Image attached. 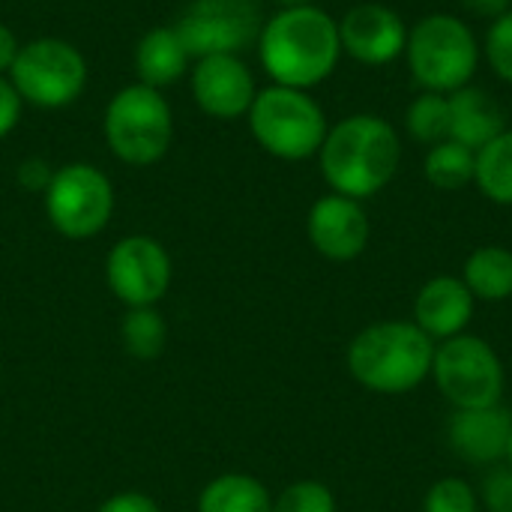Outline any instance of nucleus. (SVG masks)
Listing matches in <instances>:
<instances>
[{
  "label": "nucleus",
  "instance_id": "f3484780",
  "mask_svg": "<svg viewBox=\"0 0 512 512\" xmlns=\"http://www.w3.org/2000/svg\"><path fill=\"white\" fill-rule=\"evenodd\" d=\"M132 69H135L138 84H147L165 93V87L189 75L192 54L186 51L174 24H156L147 33H141V39L135 42Z\"/></svg>",
  "mask_w": 512,
  "mask_h": 512
},
{
  "label": "nucleus",
  "instance_id": "72a5a7b5",
  "mask_svg": "<svg viewBox=\"0 0 512 512\" xmlns=\"http://www.w3.org/2000/svg\"><path fill=\"white\" fill-rule=\"evenodd\" d=\"M279 9H297V6H315V0H273Z\"/></svg>",
  "mask_w": 512,
  "mask_h": 512
},
{
  "label": "nucleus",
  "instance_id": "ddd939ff",
  "mask_svg": "<svg viewBox=\"0 0 512 512\" xmlns=\"http://www.w3.org/2000/svg\"><path fill=\"white\" fill-rule=\"evenodd\" d=\"M306 234L312 249L336 264L354 261L366 252L372 225L360 201L348 195H321L306 216Z\"/></svg>",
  "mask_w": 512,
  "mask_h": 512
},
{
  "label": "nucleus",
  "instance_id": "20e7f679",
  "mask_svg": "<svg viewBox=\"0 0 512 512\" xmlns=\"http://www.w3.org/2000/svg\"><path fill=\"white\" fill-rule=\"evenodd\" d=\"M102 135L117 162L150 168L162 162L174 144V108L162 90L132 81L108 99Z\"/></svg>",
  "mask_w": 512,
  "mask_h": 512
},
{
  "label": "nucleus",
  "instance_id": "393cba45",
  "mask_svg": "<svg viewBox=\"0 0 512 512\" xmlns=\"http://www.w3.org/2000/svg\"><path fill=\"white\" fill-rule=\"evenodd\" d=\"M423 512H480V495L462 477H441L426 489Z\"/></svg>",
  "mask_w": 512,
  "mask_h": 512
},
{
  "label": "nucleus",
  "instance_id": "f03ea898",
  "mask_svg": "<svg viewBox=\"0 0 512 512\" xmlns=\"http://www.w3.org/2000/svg\"><path fill=\"white\" fill-rule=\"evenodd\" d=\"M402 162V141L390 120L378 114H354L327 129L318 165L336 195L354 201L387 189Z\"/></svg>",
  "mask_w": 512,
  "mask_h": 512
},
{
  "label": "nucleus",
  "instance_id": "4be33fe9",
  "mask_svg": "<svg viewBox=\"0 0 512 512\" xmlns=\"http://www.w3.org/2000/svg\"><path fill=\"white\" fill-rule=\"evenodd\" d=\"M426 180L441 189V192H459L468 183H474V171H477V153L468 150L465 144L447 138L435 147H429L426 156Z\"/></svg>",
  "mask_w": 512,
  "mask_h": 512
},
{
  "label": "nucleus",
  "instance_id": "2f4dec72",
  "mask_svg": "<svg viewBox=\"0 0 512 512\" xmlns=\"http://www.w3.org/2000/svg\"><path fill=\"white\" fill-rule=\"evenodd\" d=\"M18 48H21V42H18L15 30L0 21V75H9V69L18 57Z\"/></svg>",
  "mask_w": 512,
  "mask_h": 512
},
{
  "label": "nucleus",
  "instance_id": "6e6552de",
  "mask_svg": "<svg viewBox=\"0 0 512 512\" xmlns=\"http://www.w3.org/2000/svg\"><path fill=\"white\" fill-rule=\"evenodd\" d=\"M429 378L435 381L438 393L453 405V411L501 405L507 387V369L498 351L474 333L438 342Z\"/></svg>",
  "mask_w": 512,
  "mask_h": 512
},
{
  "label": "nucleus",
  "instance_id": "a878e982",
  "mask_svg": "<svg viewBox=\"0 0 512 512\" xmlns=\"http://www.w3.org/2000/svg\"><path fill=\"white\" fill-rule=\"evenodd\" d=\"M273 512H336V495L321 480H297L273 498Z\"/></svg>",
  "mask_w": 512,
  "mask_h": 512
},
{
  "label": "nucleus",
  "instance_id": "9d476101",
  "mask_svg": "<svg viewBox=\"0 0 512 512\" xmlns=\"http://www.w3.org/2000/svg\"><path fill=\"white\" fill-rule=\"evenodd\" d=\"M261 24L252 0H192L174 27L195 63L213 54H243L258 42Z\"/></svg>",
  "mask_w": 512,
  "mask_h": 512
},
{
  "label": "nucleus",
  "instance_id": "2eb2a0df",
  "mask_svg": "<svg viewBox=\"0 0 512 512\" xmlns=\"http://www.w3.org/2000/svg\"><path fill=\"white\" fill-rule=\"evenodd\" d=\"M512 432V411L504 405L462 408L450 414L447 444L468 465H498L507 459Z\"/></svg>",
  "mask_w": 512,
  "mask_h": 512
},
{
  "label": "nucleus",
  "instance_id": "c756f323",
  "mask_svg": "<svg viewBox=\"0 0 512 512\" xmlns=\"http://www.w3.org/2000/svg\"><path fill=\"white\" fill-rule=\"evenodd\" d=\"M51 177H54V168H51V162L42 159V156H27V159H21L18 168H15V180H18V186L27 189V192H39V195H42V192L48 189Z\"/></svg>",
  "mask_w": 512,
  "mask_h": 512
},
{
  "label": "nucleus",
  "instance_id": "5701e85b",
  "mask_svg": "<svg viewBox=\"0 0 512 512\" xmlns=\"http://www.w3.org/2000/svg\"><path fill=\"white\" fill-rule=\"evenodd\" d=\"M120 339L129 357L135 360H156L168 345V324L156 306L126 309L120 321Z\"/></svg>",
  "mask_w": 512,
  "mask_h": 512
},
{
  "label": "nucleus",
  "instance_id": "f8f14e48",
  "mask_svg": "<svg viewBox=\"0 0 512 512\" xmlns=\"http://www.w3.org/2000/svg\"><path fill=\"white\" fill-rule=\"evenodd\" d=\"M189 90L201 114L222 123L246 117L258 96L255 75L240 54H213L195 60L189 69Z\"/></svg>",
  "mask_w": 512,
  "mask_h": 512
},
{
  "label": "nucleus",
  "instance_id": "7ed1b4c3",
  "mask_svg": "<svg viewBox=\"0 0 512 512\" xmlns=\"http://www.w3.org/2000/svg\"><path fill=\"white\" fill-rule=\"evenodd\" d=\"M435 342L414 321H378L363 327L345 354L351 378L378 396H405L432 375Z\"/></svg>",
  "mask_w": 512,
  "mask_h": 512
},
{
  "label": "nucleus",
  "instance_id": "0eeeda50",
  "mask_svg": "<svg viewBox=\"0 0 512 512\" xmlns=\"http://www.w3.org/2000/svg\"><path fill=\"white\" fill-rule=\"evenodd\" d=\"M87 57L63 36H36L21 42L9 69V81L24 105L42 111H60L78 102L87 90Z\"/></svg>",
  "mask_w": 512,
  "mask_h": 512
},
{
  "label": "nucleus",
  "instance_id": "b1692460",
  "mask_svg": "<svg viewBox=\"0 0 512 512\" xmlns=\"http://www.w3.org/2000/svg\"><path fill=\"white\" fill-rule=\"evenodd\" d=\"M408 135L420 144H441L450 138V99L444 93H420L405 114Z\"/></svg>",
  "mask_w": 512,
  "mask_h": 512
},
{
  "label": "nucleus",
  "instance_id": "aec40b11",
  "mask_svg": "<svg viewBox=\"0 0 512 512\" xmlns=\"http://www.w3.org/2000/svg\"><path fill=\"white\" fill-rule=\"evenodd\" d=\"M198 512H273V495L252 474H222L201 489Z\"/></svg>",
  "mask_w": 512,
  "mask_h": 512
},
{
  "label": "nucleus",
  "instance_id": "1a4fd4ad",
  "mask_svg": "<svg viewBox=\"0 0 512 512\" xmlns=\"http://www.w3.org/2000/svg\"><path fill=\"white\" fill-rule=\"evenodd\" d=\"M114 183L90 162H66L54 168L42 207L51 228L66 240H90L102 234L114 216Z\"/></svg>",
  "mask_w": 512,
  "mask_h": 512
},
{
  "label": "nucleus",
  "instance_id": "f257e3e1",
  "mask_svg": "<svg viewBox=\"0 0 512 512\" xmlns=\"http://www.w3.org/2000/svg\"><path fill=\"white\" fill-rule=\"evenodd\" d=\"M255 45L267 78L297 90L324 84L342 57L339 21L321 6L279 9L261 24Z\"/></svg>",
  "mask_w": 512,
  "mask_h": 512
},
{
  "label": "nucleus",
  "instance_id": "39448f33",
  "mask_svg": "<svg viewBox=\"0 0 512 512\" xmlns=\"http://www.w3.org/2000/svg\"><path fill=\"white\" fill-rule=\"evenodd\" d=\"M246 120L255 144L282 162H303L318 156L330 129L321 102L309 90L282 84L258 90Z\"/></svg>",
  "mask_w": 512,
  "mask_h": 512
},
{
  "label": "nucleus",
  "instance_id": "bb28decb",
  "mask_svg": "<svg viewBox=\"0 0 512 512\" xmlns=\"http://www.w3.org/2000/svg\"><path fill=\"white\" fill-rule=\"evenodd\" d=\"M486 60L492 63L498 78L512 84V9L492 21L486 33Z\"/></svg>",
  "mask_w": 512,
  "mask_h": 512
},
{
  "label": "nucleus",
  "instance_id": "9b49d317",
  "mask_svg": "<svg viewBox=\"0 0 512 512\" xmlns=\"http://www.w3.org/2000/svg\"><path fill=\"white\" fill-rule=\"evenodd\" d=\"M174 279L168 249L150 234H129L108 249L105 282L126 309L159 306Z\"/></svg>",
  "mask_w": 512,
  "mask_h": 512
},
{
  "label": "nucleus",
  "instance_id": "a211bd4d",
  "mask_svg": "<svg viewBox=\"0 0 512 512\" xmlns=\"http://www.w3.org/2000/svg\"><path fill=\"white\" fill-rule=\"evenodd\" d=\"M450 99V138L465 144L468 150L486 147L495 135L507 129V114L498 99H492L483 87H462L447 96Z\"/></svg>",
  "mask_w": 512,
  "mask_h": 512
},
{
  "label": "nucleus",
  "instance_id": "cd10ccee",
  "mask_svg": "<svg viewBox=\"0 0 512 512\" xmlns=\"http://www.w3.org/2000/svg\"><path fill=\"white\" fill-rule=\"evenodd\" d=\"M480 510L512 512V468H492V474L480 486Z\"/></svg>",
  "mask_w": 512,
  "mask_h": 512
},
{
  "label": "nucleus",
  "instance_id": "4468645a",
  "mask_svg": "<svg viewBox=\"0 0 512 512\" xmlns=\"http://www.w3.org/2000/svg\"><path fill=\"white\" fill-rule=\"evenodd\" d=\"M342 54L363 66H387L408 45V27L399 12L384 3H357L339 18Z\"/></svg>",
  "mask_w": 512,
  "mask_h": 512
},
{
  "label": "nucleus",
  "instance_id": "c85d7f7f",
  "mask_svg": "<svg viewBox=\"0 0 512 512\" xmlns=\"http://www.w3.org/2000/svg\"><path fill=\"white\" fill-rule=\"evenodd\" d=\"M24 117V99L12 87L9 75H0V141H6Z\"/></svg>",
  "mask_w": 512,
  "mask_h": 512
},
{
  "label": "nucleus",
  "instance_id": "f704fd0d",
  "mask_svg": "<svg viewBox=\"0 0 512 512\" xmlns=\"http://www.w3.org/2000/svg\"><path fill=\"white\" fill-rule=\"evenodd\" d=\"M504 465L512 468V432H510V444H507V459H504Z\"/></svg>",
  "mask_w": 512,
  "mask_h": 512
},
{
  "label": "nucleus",
  "instance_id": "473e14b6",
  "mask_svg": "<svg viewBox=\"0 0 512 512\" xmlns=\"http://www.w3.org/2000/svg\"><path fill=\"white\" fill-rule=\"evenodd\" d=\"M465 3V9H471L474 15H483V18H498V15H504V12H510L512 0H462Z\"/></svg>",
  "mask_w": 512,
  "mask_h": 512
},
{
  "label": "nucleus",
  "instance_id": "423d86ee",
  "mask_svg": "<svg viewBox=\"0 0 512 512\" xmlns=\"http://www.w3.org/2000/svg\"><path fill=\"white\" fill-rule=\"evenodd\" d=\"M405 57L411 78L426 93L450 96L471 84L480 63V45L468 21L450 12H432L408 30Z\"/></svg>",
  "mask_w": 512,
  "mask_h": 512
},
{
  "label": "nucleus",
  "instance_id": "6ab92c4d",
  "mask_svg": "<svg viewBox=\"0 0 512 512\" xmlns=\"http://www.w3.org/2000/svg\"><path fill=\"white\" fill-rule=\"evenodd\" d=\"M462 282L483 303H504L512 297V252L507 246H480L462 267Z\"/></svg>",
  "mask_w": 512,
  "mask_h": 512
},
{
  "label": "nucleus",
  "instance_id": "dca6fc26",
  "mask_svg": "<svg viewBox=\"0 0 512 512\" xmlns=\"http://www.w3.org/2000/svg\"><path fill=\"white\" fill-rule=\"evenodd\" d=\"M474 306L477 300L462 282V276H435L417 291L411 321L438 345L468 333Z\"/></svg>",
  "mask_w": 512,
  "mask_h": 512
},
{
  "label": "nucleus",
  "instance_id": "412c9836",
  "mask_svg": "<svg viewBox=\"0 0 512 512\" xmlns=\"http://www.w3.org/2000/svg\"><path fill=\"white\" fill-rule=\"evenodd\" d=\"M477 189L501 207H512V129L507 126L486 147L477 150Z\"/></svg>",
  "mask_w": 512,
  "mask_h": 512
},
{
  "label": "nucleus",
  "instance_id": "7c9ffc66",
  "mask_svg": "<svg viewBox=\"0 0 512 512\" xmlns=\"http://www.w3.org/2000/svg\"><path fill=\"white\" fill-rule=\"evenodd\" d=\"M96 512H162L159 504L144 492H117Z\"/></svg>",
  "mask_w": 512,
  "mask_h": 512
}]
</instances>
